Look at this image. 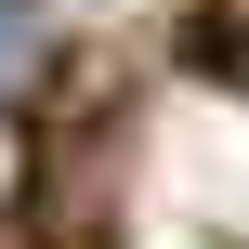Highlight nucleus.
<instances>
[{
    "mask_svg": "<svg viewBox=\"0 0 249 249\" xmlns=\"http://www.w3.org/2000/svg\"><path fill=\"white\" fill-rule=\"evenodd\" d=\"M26 53H39V26H26V13H13V0H0V79H13V66H26Z\"/></svg>",
    "mask_w": 249,
    "mask_h": 249,
    "instance_id": "f257e3e1",
    "label": "nucleus"
}]
</instances>
